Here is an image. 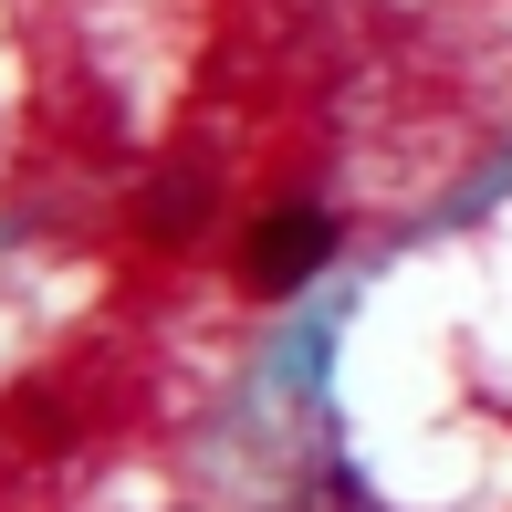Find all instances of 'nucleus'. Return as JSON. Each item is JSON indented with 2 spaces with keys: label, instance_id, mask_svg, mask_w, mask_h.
<instances>
[{
  "label": "nucleus",
  "instance_id": "f257e3e1",
  "mask_svg": "<svg viewBox=\"0 0 512 512\" xmlns=\"http://www.w3.org/2000/svg\"><path fill=\"white\" fill-rule=\"evenodd\" d=\"M324 251H335V220H324V209H272V220L241 241V293L283 304V293H304L324 272Z\"/></svg>",
  "mask_w": 512,
  "mask_h": 512
}]
</instances>
